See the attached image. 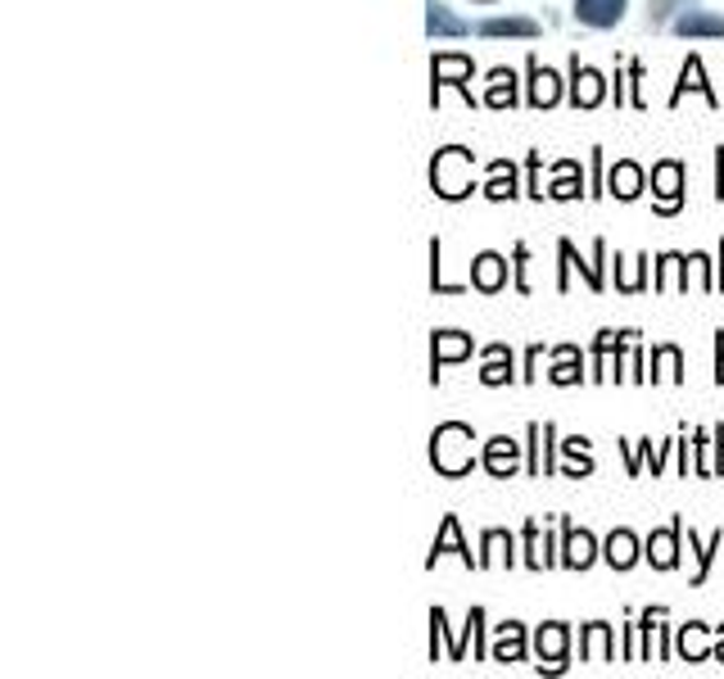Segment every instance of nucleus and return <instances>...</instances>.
Returning <instances> with one entry per match:
<instances>
[{
  "instance_id": "nucleus-1",
  "label": "nucleus",
  "mask_w": 724,
  "mask_h": 679,
  "mask_svg": "<svg viewBox=\"0 0 724 679\" xmlns=\"http://www.w3.org/2000/svg\"><path fill=\"white\" fill-rule=\"evenodd\" d=\"M471 444H476V435H471V426H463V422H444L435 435H431V463H435V471H444V476H463V471H471Z\"/></svg>"
},
{
  "instance_id": "nucleus-2",
  "label": "nucleus",
  "mask_w": 724,
  "mask_h": 679,
  "mask_svg": "<svg viewBox=\"0 0 724 679\" xmlns=\"http://www.w3.org/2000/svg\"><path fill=\"white\" fill-rule=\"evenodd\" d=\"M431 186H435V196H444V200L471 196V155L463 145H448V149H439V155H435Z\"/></svg>"
},
{
  "instance_id": "nucleus-3",
  "label": "nucleus",
  "mask_w": 724,
  "mask_h": 679,
  "mask_svg": "<svg viewBox=\"0 0 724 679\" xmlns=\"http://www.w3.org/2000/svg\"><path fill=\"white\" fill-rule=\"evenodd\" d=\"M653 191H657V209L661 213H675L683 204V164L666 159L653 168Z\"/></svg>"
},
{
  "instance_id": "nucleus-4",
  "label": "nucleus",
  "mask_w": 724,
  "mask_h": 679,
  "mask_svg": "<svg viewBox=\"0 0 724 679\" xmlns=\"http://www.w3.org/2000/svg\"><path fill=\"white\" fill-rule=\"evenodd\" d=\"M602 96H606V78L576 59V73H570V100H576V109H598Z\"/></svg>"
},
{
  "instance_id": "nucleus-5",
  "label": "nucleus",
  "mask_w": 724,
  "mask_h": 679,
  "mask_svg": "<svg viewBox=\"0 0 724 679\" xmlns=\"http://www.w3.org/2000/svg\"><path fill=\"white\" fill-rule=\"evenodd\" d=\"M516 467H521V444H516V439L499 435V439H489V444H484V471H489V476L508 480Z\"/></svg>"
},
{
  "instance_id": "nucleus-6",
  "label": "nucleus",
  "mask_w": 724,
  "mask_h": 679,
  "mask_svg": "<svg viewBox=\"0 0 724 679\" xmlns=\"http://www.w3.org/2000/svg\"><path fill=\"white\" fill-rule=\"evenodd\" d=\"M630 0H576V19L584 27H616L625 19Z\"/></svg>"
},
{
  "instance_id": "nucleus-7",
  "label": "nucleus",
  "mask_w": 724,
  "mask_h": 679,
  "mask_svg": "<svg viewBox=\"0 0 724 679\" xmlns=\"http://www.w3.org/2000/svg\"><path fill=\"white\" fill-rule=\"evenodd\" d=\"M561 100V78L553 68H544L539 59H530V104L535 109H553Z\"/></svg>"
},
{
  "instance_id": "nucleus-8",
  "label": "nucleus",
  "mask_w": 724,
  "mask_h": 679,
  "mask_svg": "<svg viewBox=\"0 0 724 679\" xmlns=\"http://www.w3.org/2000/svg\"><path fill=\"white\" fill-rule=\"evenodd\" d=\"M431 78H435V91H439V87H463V91H467V82H471V59H467V55H435Z\"/></svg>"
},
{
  "instance_id": "nucleus-9",
  "label": "nucleus",
  "mask_w": 724,
  "mask_h": 679,
  "mask_svg": "<svg viewBox=\"0 0 724 679\" xmlns=\"http://www.w3.org/2000/svg\"><path fill=\"white\" fill-rule=\"evenodd\" d=\"M471 281H476V290H484V294L503 290V281H508V258H503V254H476Z\"/></svg>"
},
{
  "instance_id": "nucleus-10",
  "label": "nucleus",
  "mask_w": 724,
  "mask_h": 679,
  "mask_svg": "<svg viewBox=\"0 0 724 679\" xmlns=\"http://www.w3.org/2000/svg\"><path fill=\"white\" fill-rule=\"evenodd\" d=\"M444 553H457V557L467 561V566H480V557H471V548L463 544V525H457V516H444L439 535H435V548H431V566H435Z\"/></svg>"
},
{
  "instance_id": "nucleus-11",
  "label": "nucleus",
  "mask_w": 724,
  "mask_h": 679,
  "mask_svg": "<svg viewBox=\"0 0 724 679\" xmlns=\"http://www.w3.org/2000/svg\"><path fill=\"white\" fill-rule=\"evenodd\" d=\"M679 531H683V525L675 521L670 531H657L653 539H647V561H653L657 571H670V566L679 561Z\"/></svg>"
},
{
  "instance_id": "nucleus-12",
  "label": "nucleus",
  "mask_w": 724,
  "mask_h": 679,
  "mask_svg": "<svg viewBox=\"0 0 724 679\" xmlns=\"http://www.w3.org/2000/svg\"><path fill=\"white\" fill-rule=\"evenodd\" d=\"M606 191H612L616 200H634V196H643V168L630 164V159H621L612 172H606Z\"/></svg>"
},
{
  "instance_id": "nucleus-13",
  "label": "nucleus",
  "mask_w": 724,
  "mask_h": 679,
  "mask_svg": "<svg viewBox=\"0 0 724 679\" xmlns=\"http://www.w3.org/2000/svg\"><path fill=\"white\" fill-rule=\"evenodd\" d=\"M566 644H570V634H566V625H544L539 630V638H535V648H539V666H548V670H561V661H566Z\"/></svg>"
},
{
  "instance_id": "nucleus-14",
  "label": "nucleus",
  "mask_w": 724,
  "mask_h": 679,
  "mask_svg": "<svg viewBox=\"0 0 724 679\" xmlns=\"http://www.w3.org/2000/svg\"><path fill=\"white\" fill-rule=\"evenodd\" d=\"M467 354H471V335H463V331H439V335H435V349H431L435 376H439L444 363H463Z\"/></svg>"
},
{
  "instance_id": "nucleus-15",
  "label": "nucleus",
  "mask_w": 724,
  "mask_h": 679,
  "mask_svg": "<svg viewBox=\"0 0 724 679\" xmlns=\"http://www.w3.org/2000/svg\"><path fill=\"white\" fill-rule=\"evenodd\" d=\"M484 104H489V109H512V104H516V73H512V68H493V73H489Z\"/></svg>"
},
{
  "instance_id": "nucleus-16",
  "label": "nucleus",
  "mask_w": 724,
  "mask_h": 679,
  "mask_svg": "<svg viewBox=\"0 0 724 679\" xmlns=\"http://www.w3.org/2000/svg\"><path fill=\"white\" fill-rule=\"evenodd\" d=\"M593 557H598V544H593V535L589 531H576V525H566V566H576V571H584V566H593Z\"/></svg>"
},
{
  "instance_id": "nucleus-17",
  "label": "nucleus",
  "mask_w": 724,
  "mask_h": 679,
  "mask_svg": "<svg viewBox=\"0 0 724 679\" xmlns=\"http://www.w3.org/2000/svg\"><path fill=\"white\" fill-rule=\"evenodd\" d=\"M675 32L679 36H724V19L706 14V10H689V14L675 19Z\"/></svg>"
},
{
  "instance_id": "nucleus-18",
  "label": "nucleus",
  "mask_w": 724,
  "mask_h": 679,
  "mask_svg": "<svg viewBox=\"0 0 724 679\" xmlns=\"http://www.w3.org/2000/svg\"><path fill=\"white\" fill-rule=\"evenodd\" d=\"M480 381H484V386H508V381H512V349H508V345H489V349H484Z\"/></svg>"
},
{
  "instance_id": "nucleus-19",
  "label": "nucleus",
  "mask_w": 724,
  "mask_h": 679,
  "mask_svg": "<svg viewBox=\"0 0 724 679\" xmlns=\"http://www.w3.org/2000/svg\"><path fill=\"white\" fill-rule=\"evenodd\" d=\"M525 657V630L516 621L499 625V638H493V661H521Z\"/></svg>"
},
{
  "instance_id": "nucleus-20",
  "label": "nucleus",
  "mask_w": 724,
  "mask_h": 679,
  "mask_svg": "<svg viewBox=\"0 0 724 679\" xmlns=\"http://www.w3.org/2000/svg\"><path fill=\"white\" fill-rule=\"evenodd\" d=\"M426 32H431V36H467V23L457 19L448 5L431 0V5H426Z\"/></svg>"
},
{
  "instance_id": "nucleus-21",
  "label": "nucleus",
  "mask_w": 724,
  "mask_h": 679,
  "mask_svg": "<svg viewBox=\"0 0 724 679\" xmlns=\"http://www.w3.org/2000/svg\"><path fill=\"white\" fill-rule=\"evenodd\" d=\"M606 561L616 566V571H630V566L638 561V539L630 535V531H616L612 539H606V553H602Z\"/></svg>"
},
{
  "instance_id": "nucleus-22",
  "label": "nucleus",
  "mask_w": 724,
  "mask_h": 679,
  "mask_svg": "<svg viewBox=\"0 0 724 679\" xmlns=\"http://www.w3.org/2000/svg\"><path fill=\"white\" fill-rule=\"evenodd\" d=\"M683 91H702L706 96V104H724L711 87H706V73H702V59H689V64H683V78H679V87H675V104H679V96Z\"/></svg>"
},
{
  "instance_id": "nucleus-23",
  "label": "nucleus",
  "mask_w": 724,
  "mask_h": 679,
  "mask_svg": "<svg viewBox=\"0 0 724 679\" xmlns=\"http://www.w3.org/2000/svg\"><path fill=\"white\" fill-rule=\"evenodd\" d=\"M679 657L683 661H706L711 657V648H706V625H683L679 630Z\"/></svg>"
},
{
  "instance_id": "nucleus-24",
  "label": "nucleus",
  "mask_w": 724,
  "mask_h": 679,
  "mask_svg": "<svg viewBox=\"0 0 724 679\" xmlns=\"http://www.w3.org/2000/svg\"><path fill=\"white\" fill-rule=\"evenodd\" d=\"M480 36H539L535 19H484Z\"/></svg>"
},
{
  "instance_id": "nucleus-25",
  "label": "nucleus",
  "mask_w": 724,
  "mask_h": 679,
  "mask_svg": "<svg viewBox=\"0 0 724 679\" xmlns=\"http://www.w3.org/2000/svg\"><path fill=\"white\" fill-rule=\"evenodd\" d=\"M484 196H489V200H512V196H516V168H512V164H493V168H489Z\"/></svg>"
},
{
  "instance_id": "nucleus-26",
  "label": "nucleus",
  "mask_w": 724,
  "mask_h": 679,
  "mask_svg": "<svg viewBox=\"0 0 724 679\" xmlns=\"http://www.w3.org/2000/svg\"><path fill=\"white\" fill-rule=\"evenodd\" d=\"M584 657L589 661H612V625H589L584 630Z\"/></svg>"
},
{
  "instance_id": "nucleus-27",
  "label": "nucleus",
  "mask_w": 724,
  "mask_h": 679,
  "mask_svg": "<svg viewBox=\"0 0 724 679\" xmlns=\"http://www.w3.org/2000/svg\"><path fill=\"white\" fill-rule=\"evenodd\" d=\"M548 439H553V426H530V444H535V458H530V471L535 476H548L553 471V458H548Z\"/></svg>"
},
{
  "instance_id": "nucleus-28",
  "label": "nucleus",
  "mask_w": 724,
  "mask_h": 679,
  "mask_svg": "<svg viewBox=\"0 0 724 679\" xmlns=\"http://www.w3.org/2000/svg\"><path fill=\"white\" fill-rule=\"evenodd\" d=\"M553 200H576L580 196V164H557V181H553Z\"/></svg>"
},
{
  "instance_id": "nucleus-29",
  "label": "nucleus",
  "mask_w": 724,
  "mask_h": 679,
  "mask_svg": "<svg viewBox=\"0 0 724 679\" xmlns=\"http://www.w3.org/2000/svg\"><path fill=\"white\" fill-rule=\"evenodd\" d=\"M548 376H553L557 386H576V381H580V354L570 349V345H561V349H557V367H553Z\"/></svg>"
},
{
  "instance_id": "nucleus-30",
  "label": "nucleus",
  "mask_w": 724,
  "mask_h": 679,
  "mask_svg": "<svg viewBox=\"0 0 724 679\" xmlns=\"http://www.w3.org/2000/svg\"><path fill=\"white\" fill-rule=\"evenodd\" d=\"M525 548H530V557H525V561L535 566V571H544V566H553V557H548V539L539 535V525H535V521L525 525Z\"/></svg>"
},
{
  "instance_id": "nucleus-31",
  "label": "nucleus",
  "mask_w": 724,
  "mask_h": 679,
  "mask_svg": "<svg viewBox=\"0 0 724 679\" xmlns=\"http://www.w3.org/2000/svg\"><path fill=\"white\" fill-rule=\"evenodd\" d=\"M493 561H508V566H512V535H503V531H489V535H484V557H480V566H493Z\"/></svg>"
},
{
  "instance_id": "nucleus-32",
  "label": "nucleus",
  "mask_w": 724,
  "mask_h": 679,
  "mask_svg": "<svg viewBox=\"0 0 724 679\" xmlns=\"http://www.w3.org/2000/svg\"><path fill=\"white\" fill-rule=\"evenodd\" d=\"M653 376H657V381H679V367H683V358H679V349L675 345H661L657 354H653Z\"/></svg>"
},
{
  "instance_id": "nucleus-33",
  "label": "nucleus",
  "mask_w": 724,
  "mask_h": 679,
  "mask_svg": "<svg viewBox=\"0 0 724 679\" xmlns=\"http://www.w3.org/2000/svg\"><path fill=\"white\" fill-rule=\"evenodd\" d=\"M561 448H566V458H570V476H589V471H593V463H589V439L576 435V439H566Z\"/></svg>"
},
{
  "instance_id": "nucleus-34",
  "label": "nucleus",
  "mask_w": 724,
  "mask_h": 679,
  "mask_svg": "<svg viewBox=\"0 0 724 679\" xmlns=\"http://www.w3.org/2000/svg\"><path fill=\"white\" fill-rule=\"evenodd\" d=\"M698 448H702V453H706V435H698ZM698 471H702V476H715V471H711V463H706V458H702V467H698Z\"/></svg>"
},
{
  "instance_id": "nucleus-35",
  "label": "nucleus",
  "mask_w": 724,
  "mask_h": 679,
  "mask_svg": "<svg viewBox=\"0 0 724 679\" xmlns=\"http://www.w3.org/2000/svg\"><path fill=\"white\" fill-rule=\"evenodd\" d=\"M715 657L724 661V625H720V644H715Z\"/></svg>"
},
{
  "instance_id": "nucleus-36",
  "label": "nucleus",
  "mask_w": 724,
  "mask_h": 679,
  "mask_svg": "<svg viewBox=\"0 0 724 679\" xmlns=\"http://www.w3.org/2000/svg\"><path fill=\"white\" fill-rule=\"evenodd\" d=\"M720 286H724V268H720Z\"/></svg>"
},
{
  "instance_id": "nucleus-37",
  "label": "nucleus",
  "mask_w": 724,
  "mask_h": 679,
  "mask_svg": "<svg viewBox=\"0 0 724 679\" xmlns=\"http://www.w3.org/2000/svg\"><path fill=\"white\" fill-rule=\"evenodd\" d=\"M480 5H489V0H480Z\"/></svg>"
}]
</instances>
